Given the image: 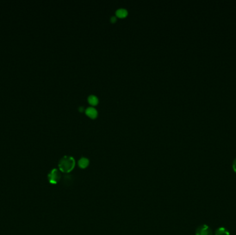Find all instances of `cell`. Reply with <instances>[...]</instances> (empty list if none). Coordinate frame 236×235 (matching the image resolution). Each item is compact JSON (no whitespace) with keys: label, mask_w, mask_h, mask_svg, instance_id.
<instances>
[{"label":"cell","mask_w":236,"mask_h":235,"mask_svg":"<svg viewBox=\"0 0 236 235\" xmlns=\"http://www.w3.org/2000/svg\"><path fill=\"white\" fill-rule=\"evenodd\" d=\"M88 101L90 104L93 106H96L99 102V99L97 98V97L94 95V94H91L88 96Z\"/></svg>","instance_id":"52a82bcc"},{"label":"cell","mask_w":236,"mask_h":235,"mask_svg":"<svg viewBox=\"0 0 236 235\" xmlns=\"http://www.w3.org/2000/svg\"><path fill=\"white\" fill-rule=\"evenodd\" d=\"M215 235H230V232L225 228L220 227L215 230Z\"/></svg>","instance_id":"ba28073f"},{"label":"cell","mask_w":236,"mask_h":235,"mask_svg":"<svg viewBox=\"0 0 236 235\" xmlns=\"http://www.w3.org/2000/svg\"><path fill=\"white\" fill-rule=\"evenodd\" d=\"M75 166V160L72 156H64L59 162V169L64 173H69Z\"/></svg>","instance_id":"6da1fadb"},{"label":"cell","mask_w":236,"mask_h":235,"mask_svg":"<svg viewBox=\"0 0 236 235\" xmlns=\"http://www.w3.org/2000/svg\"><path fill=\"white\" fill-rule=\"evenodd\" d=\"M111 21L112 22H115V21H116V18H115V17L113 16V17H111Z\"/></svg>","instance_id":"30bf717a"},{"label":"cell","mask_w":236,"mask_h":235,"mask_svg":"<svg viewBox=\"0 0 236 235\" xmlns=\"http://www.w3.org/2000/svg\"><path fill=\"white\" fill-rule=\"evenodd\" d=\"M85 113L87 116L89 117L91 119L96 118L97 114H98L97 111L95 108H93V107H88V108L85 110Z\"/></svg>","instance_id":"277c9868"},{"label":"cell","mask_w":236,"mask_h":235,"mask_svg":"<svg viewBox=\"0 0 236 235\" xmlns=\"http://www.w3.org/2000/svg\"><path fill=\"white\" fill-rule=\"evenodd\" d=\"M61 174L57 168H53L48 175V179L51 184H57L61 179Z\"/></svg>","instance_id":"7a4b0ae2"},{"label":"cell","mask_w":236,"mask_h":235,"mask_svg":"<svg viewBox=\"0 0 236 235\" xmlns=\"http://www.w3.org/2000/svg\"><path fill=\"white\" fill-rule=\"evenodd\" d=\"M90 161L86 157H82L78 161V166L82 169H86L89 165Z\"/></svg>","instance_id":"5b68a950"},{"label":"cell","mask_w":236,"mask_h":235,"mask_svg":"<svg viewBox=\"0 0 236 235\" xmlns=\"http://www.w3.org/2000/svg\"><path fill=\"white\" fill-rule=\"evenodd\" d=\"M232 168H233V171H234V172L236 173V158L234 160H233V164H232Z\"/></svg>","instance_id":"9c48e42d"},{"label":"cell","mask_w":236,"mask_h":235,"mask_svg":"<svg viewBox=\"0 0 236 235\" xmlns=\"http://www.w3.org/2000/svg\"><path fill=\"white\" fill-rule=\"evenodd\" d=\"M196 235H213V232L208 225L203 224L197 228Z\"/></svg>","instance_id":"3957f363"},{"label":"cell","mask_w":236,"mask_h":235,"mask_svg":"<svg viewBox=\"0 0 236 235\" xmlns=\"http://www.w3.org/2000/svg\"><path fill=\"white\" fill-rule=\"evenodd\" d=\"M115 13H116V15L117 17H120V18H123V17H126L127 16L128 11L127 9L121 8V9H117Z\"/></svg>","instance_id":"8992f818"}]
</instances>
